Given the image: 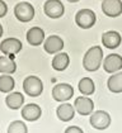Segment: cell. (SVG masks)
<instances>
[{
  "mask_svg": "<svg viewBox=\"0 0 122 133\" xmlns=\"http://www.w3.org/2000/svg\"><path fill=\"white\" fill-rule=\"evenodd\" d=\"M103 69L108 74H116L122 69V56L117 53H111L103 60Z\"/></svg>",
  "mask_w": 122,
  "mask_h": 133,
  "instance_id": "cell-9",
  "label": "cell"
},
{
  "mask_svg": "<svg viewBox=\"0 0 122 133\" xmlns=\"http://www.w3.org/2000/svg\"><path fill=\"white\" fill-rule=\"evenodd\" d=\"M23 90L27 95L36 98V96H40L43 91V84L40 77L31 75V76H27L23 81Z\"/></svg>",
  "mask_w": 122,
  "mask_h": 133,
  "instance_id": "cell-2",
  "label": "cell"
},
{
  "mask_svg": "<svg viewBox=\"0 0 122 133\" xmlns=\"http://www.w3.org/2000/svg\"><path fill=\"white\" fill-rule=\"evenodd\" d=\"M97 21L95 13L90 9H80L75 15V23L78 27L83 29H89L92 28Z\"/></svg>",
  "mask_w": 122,
  "mask_h": 133,
  "instance_id": "cell-5",
  "label": "cell"
},
{
  "mask_svg": "<svg viewBox=\"0 0 122 133\" xmlns=\"http://www.w3.org/2000/svg\"><path fill=\"white\" fill-rule=\"evenodd\" d=\"M103 62V50L99 46H93L85 52L83 58V67L89 72L97 71Z\"/></svg>",
  "mask_w": 122,
  "mask_h": 133,
  "instance_id": "cell-1",
  "label": "cell"
},
{
  "mask_svg": "<svg viewBox=\"0 0 122 133\" xmlns=\"http://www.w3.org/2000/svg\"><path fill=\"white\" fill-rule=\"evenodd\" d=\"M43 10L48 18L57 19V18L64 15L65 8H64V4L60 0H47L43 5Z\"/></svg>",
  "mask_w": 122,
  "mask_h": 133,
  "instance_id": "cell-7",
  "label": "cell"
},
{
  "mask_svg": "<svg viewBox=\"0 0 122 133\" xmlns=\"http://www.w3.org/2000/svg\"><path fill=\"white\" fill-rule=\"evenodd\" d=\"M111 115L106 110H97L90 115L89 123L94 129L98 131H104L111 125Z\"/></svg>",
  "mask_w": 122,
  "mask_h": 133,
  "instance_id": "cell-3",
  "label": "cell"
},
{
  "mask_svg": "<svg viewBox=\"0 0 122 133\" xmlns=\"http://www.w3.org/2000/svg\"><path fill=\"white\" fill-rule=\"evenodd\" d=\"M64 133H84V132H83V129L80 127H78V125H70V127H68L65 129Z\"/></svg>",
  "mask_w": 122,
  "mask_h": 133,
  "instance_id": "cell-24",
  "label": "cell"
},
{
  "mask_svg": "<svg viewBox=\"0 0 122 133\" xmlns=\"http://www.w3.org/2000/svg\"><path fill=\"white\" fill-rule=\"evenodd\" d=\"M7 13H8V5L5 4V1L0 0V18L5 17Z\"/></svg>",
  "mask_w": 122,
  "mask_h": 133,
  "instance_id": "cell-25",
  "label": "cell"
},
{
  "mask_svg": "<svg viewBox=\"0 0 122 133\" xmlns=\"http://www.w3.org/2000/svg\"><path fill=\"white\" fill-rule=\"evenodd\" d=\"M22 50V42L18 38H7L0 43V51L5 56H14Z\"/></svg>",
  "mask_w": 122,
  "mask_h": 133,
  "instance_id": "cell-11",
  "label": "cell"
},
{
  "mask_svg": "<svg viewBox=\"0 0 122 133\" xmlns=\"http://www.w3.org/2000/svg\"><path fill=\"white\" fill-rule=\"evenodd\" d=\"M43 48H45V51L47 53H50V55L59 53L64 48V41L59 36H50L45 41V43H43Z\"/></svg>",
  "mask_w": 122,
  "mask_h": 133,
  "instance_id": "cell-14",
  "label": "cell"
},
{
  "mask_svg": "<svg viewBox=\"0 0 122 133\" xmlns=\"http://www.w3.org/2000/svg\"><path fill=\"white\" fill-rule=\"evenodd\" d=\"M14 15L15 18L22 23H27L31 22L34 17V8L33 5L29 4L28 1H22L18 3L14 8Z\"/></svg>",
  "mask_w": 122,
  "mask_h": 133,
  "instance_id": "cell-4",
  "label": "cell"
},
{
  "mask_svg": "<svg viewBox=\"0 0 122 133\" xmlns=\"http://www.w3.org/2000/svg\"><path fill=\"white\" fill-rule=\"evenodd\" d=\"M3 36V27H1V24H0V37Z\"/></svg>",
  "mask_w": 122,
  "mask_h": 133,
  "instance_id": "cell-26",
  "label": "cell"
},
{
  "mask_svg": "<svg viewBox=\"0 0 122 133\" xmlns=\"http://www.w3.org/2000/svg\"><path fill=\"white\" fill-rule=\"evenodd\" d=\"M107 86L109 91L114 92V94L122 92V71L111 75V77L107 81Z\"/></svg>",
  "mask_w": 122,
  "mask_h": 133,
  "instance_id": "cell-20",
  "label": "cell"
},
{
  "mask_svg": "<svg viewBox=\"0 0 122 133\" xmlns=\"http://www.w3.org/2000/svg\"><path fill=\"white\" fill-rule=\"evenodd\" d=\"M72 95H74V89L70 84H66V82L57 84L52 89V98H53V100L59 103L70 100Z\"/></svg>",
  "mask_w": 122,
  "mask_h": 133,
  "instance_id": "cell-6",
  "label": "cell"
},
{
  "mask_svg": "<svg viewBox=\"0 0 122 133\" xmlns=\"http://www.w3.org/2000/svg\"><path fill=\"white\" fill-rule=\"evenodd\" d=\"M22 118L28 121V122H36L37 119H40V117L42 115V109L40 108V105L37 104H27L22 108Z\"/></svg>",
  "mask_w": 122,
  "mask_h": 133,
  "instance_id": "cell-13",
  "label": "cell"
},
{
  "mask_svg": "<svg viewBox=\"0 0 122 133\" xmlns=\"http://www.w3.org/2000/svg\"><path fill=\"white\" fill-rule=\"evenodd\" d=\"M24 103V96L22 92H18V91H14V92H10L9 95L5 98V104L9 109H13V110H17L22 108Z\"/></svg>",
  "mask_w": 122,
  "mask_h": 133,
  "instance_id": "cell-19",
  "label": "cell"
},
{
  "mask_svg": "<svg viewBox=\"0 0 122 133\" xmlns=\"http://www.w3.org/2000/svg\"><path fill=\"white\" fill-rule=\"evenodd\" d=\"M56 115L62 122H69L75 115V108L71 104H69V103L60 104L57 107V109H56Z\"/></svg>",
  "mask_w": 122,
  "mask_h": 133,
  "instance_id": "cell-15",
  "label": "cell"
},
{
  "mask_svg": "<svg viewBox=\"0 0 122 133\" xmlns=\"http://www.w3.org/2000/svg\"><path fill=\"white\" fill-rule=\"evenodd\" d=\"M27 41L31 46H40L45 41V32L40 27H33L27 32Z\"/></svg>",
  "mask_w": 122,
  "mask_h": 133,
  "instance_id": "cell-16",
  "label": "cell"
},
{
  "mask_svg": "<svg viewBox=\"0 0 122 133\" xmlns=\"http://www.w3.org/2000/svg\"><path fill=\"white\" fill-rule=\"evenodd\" d=\"M102 11L109 18H117L122 13V1L121 0H103Z\"/></svg>",
  "mask_w": 122,
  "mask_h": 133,
  "instance_id": "cell-8",
  "label": "cell"
},
{
  "mask_svg": "<svg viewBox=\"0 0 122 133\" xmlns=\"http://www.w3.org/2000/svg\"><path fill=\"white\" fill-rule=\"evenodd\" d=\"M121 42H122L121 34L116 31H108L102 34V44L106 48L114 50V48H117L121 44Z\"/></svg>",
  "mask_w": 122,
  "mask_h": 133,
  "instance_id": "cell-12",
  "label": "cell"
},
{
  "mask_svg": "<svg viewBox=\"0 0 122 133\" xmlns=\"http://www.w3.org/2000/svg\"><path fill=\"white\" fill-rule=\"evenodd\" d=\"M14 86H15V81L10 75H1L0 76V91L1 92L10 94V91L14 89Z\"/></svg>",
  "mask_w": 122,
  "mask_h": 133,
  "instance_id": "cell-22",
  "label": "cell"
},
{
  "mask_svg": "<svg viewBox=\"0 0 122 133\" xmlns=\"http://www.w3.org/2000/svg\"><path fill=\"white\" fill-rule=\"evenodd\" d=\"M69 63H70L69 55L65 53V52L56 53V56L52 58V62H51L52 69L56 70V71H64V70H66L68 66H69Z\"/></svg>",
  "mask_w": 122,
  "mask_h": 133,
  "instance_id": "cell-17",
  "label": "cell"
},
{
  "mask_svg": "<svg viewBox=\"0 0 122 133\" xmlns=\"http://www.w3.org/2000/svg\"><path fill=\"white\" fill-rule=\"evenodd\" d=\"M17 70V63L13 56H0V72L4 75L14 74Z\"/></svg>",
  "mask_w": 122,
  "mask_h": 133,
  "instance_id": "cell-18",
  "label": "cell"
},
{
  "mask_svg": "<svg viewBox=\"0 0 122 133\" xmlns=\"http://www.w3.org/2000/svg\"><path fill=\"white\" fill-rule=\"evenodd\" d=\"M78 88H79V91L84 95V96H88V95H92L94 90H95V85H94V81L92 80L90 77H83L79 84H78Z\"/></svg>",
  "mask_w": 122,
  "mask_h": 133,
  "instance_id": "cell-21",
  "label": "cell"
},
{
  "mask_svg": "<svg viewBox=\"0 0 122 133\" xmlns=\"http://www.w3.org/2000/svg\"><path fill=\"white\" fill-rule=\"evenodd\" d=\"M74 108L80 115H92L94 110V103L88 96H79L75 99Z\"/></svg>",
  "mask_w": 122,
  "mask_h": 133,
  "instance_id": "cell-10",
  "label": "cell"
},
{
  "mask_svg": "<svg viewBox=\"0 0 122 133\" xmlns=\"http://www.w3.org/2000/svg\"><path fill=\"white\" fill-rule=\"evenodd\" d=\"M8 133H28V128L26 123L22 121H14L8 127Z\"/></svg>",
  "mask_w": 122,
  "mask_h": 133,
  "instance_id": "cell-23",
  "label": "cell"
},
{
  "mask_svg": "<svg viewBox=\"0 0 122 133\" xmlns=\"http://www.w3.org/2000/svg\"><path fill=\"white\" fill-rule=\"evenodd\" d=\"M69 3H76V1H79V0H68Z\"/></svg>",
  "mask_w": 122,
  "mask_h": 133,
  "instance_id": "cell-27",
  "label": "cell"
}]
</instances>
